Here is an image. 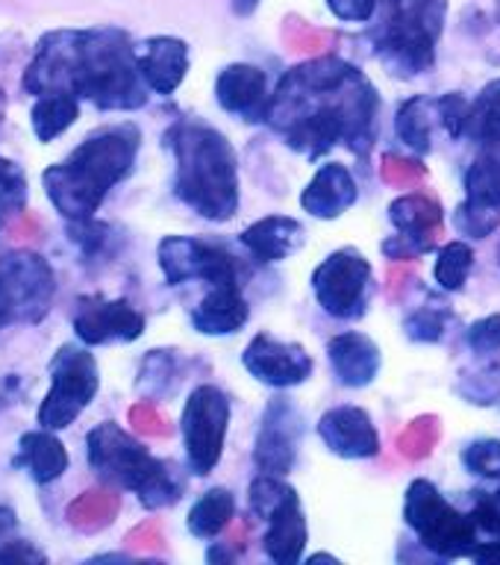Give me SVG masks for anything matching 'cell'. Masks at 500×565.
<instances>
[{"mask_svg":"<svg viewBox=\"0 0 500 565\" xmlns=\"http://www.w3.org/2000/svg\"><path fill=\"white\" fill-rule=\"evenodd\" d=\"M380 106L377 88L353 62L325 53L277 79L265 124L300 157L321 159L348 145L365 159L377 141Z\"/></svg>","mask_w":500,"mask_h":565,"instance_id":"cell-1","label":"cell"},{"mask_svg":"<svg viewBox=\"0 0 500 565\" xmlns=\"http://www.w3.org/2000/svg\"><path fill=\"white\" fill-rule=\"evenodd\" d=\"M30 97L65 92L97 113H139L150 88L136 65V42L121 26H62L44 33L21 74Z\"/></svg>","mask_w":500,"mask_h":565,"instance_id":"cell-2","label":"cell"},{"mask_svg":"<svg viewBox=\"0 0 500 565\" xmlns=\"http://www.w3.org/2000/svg\"><path fill=\"white\" fill-rule=\"evenodd\" d=\"M141 127L113 121L83 136L68 157L42 171L47 203L62 221L97 218L106 198L136 171L141 153Z\"/></svg>","mask_w":500,"mask_h":565,"instance_id":"cell-3","label":"cell"},{"mask_svg":"<svg viewBox=\"0 0 500 565\" xmlns=\"http://www.w3.org/2000/svg\"><path fill=\"white\" fill-rule=\"evenodd\" d=\"M174 159L171 192L185 210L210 224H227L242 206V174L233 141L203 118H177L162 136Z\"/></svg>","mask_w":500,"mask_h":565,"instance_id":"cell-4","label":"cell"},{"mask_svg":"<svg viewBox=\"0 0 500 565\" xmlns=\"http://www.w3.org/2000/svg\"><path fill=\"white\" fill-rule=\"evenodd\" d=\"M86 462L100 483L136 494L150 512L168 510L185 494V475L177 462L157 457L118 422H100L86 433Z\"/></svg>","mask_w":500,"mask_h":565,"instance_id":"cell-5","label":"cell"},{"mask_svg":"<svg viewBox=\"0 0 500 565\" xmlns=\"http://www.w3.org/2000/svg\"><path fill=\"white\" fill-rule=\"evenodd\" d=\"M448 0H380L369 30L374 60L389 77L418 79L436 68Z\"/></svg>","mask_w":500,"mask_h":565,"instance_id":"cell-6","label":"cell"},{"mask_svg":"<svg viewBox=\"0 0 500 565\" xmlns=\"http://www.w3.org/2000/svg\"><path fill=\"white\" fill-rule=\"evenodd\" d=\"M404 524L427 554L439 559H462L480 542L471 510H459L427 477H415L404 492Z\"/></svg>","mask_w":500,"mask_h":565,"instance_id":"cell-7","label":"cell"},{"mask_svg":"<svg viewBox=\"0 0 500 565\" xmlns=\"http://www.w3.org/2000/svg\"><path fill=\"white\" fill-rule=\"evenodd\" d=\"M51 386L35 409V424L44 430H68L100 392V365L92 348L83 342H65L47 362Z\"/></svg>","mask_w":500,"mask_h":565,"instance_id":"cell-8","label":"cell"},{"mask_svg":"<svg viewBox=\"0 0 500 565\" xmlns=\"http://www.w3.org/2000/svg\"><path fill=\"white\" fill-rule=\"evenodd\" d=\"M60 291L51 259L33 247L0 254V330L42 324Z\"/></svg>","mask_w":500,"mask_h":565,"instance_id":"cell-9","label":"cell"},{"mask_svg":"<svg viewBox=\"0 0 500 565\" xmlns=\"http://www.w3.org/2000/svg\"><path fill=\"white\" fill-rule=\"evenodd\" d=\"M233 401L215 383H198L185 395L180 409V439H183L185 471L192 477H210L224 459Z\"/></svg>","mask_w":500,"mask_h":565,"instance_id":"cell-10","label":"cell"},{"mask_svg":"<svg viewBox=\"0 0 500 565\" xmlns=\"http://www.w3.org/2000/svg\"><path fill=\"white\" fill-rule=\"evenodd\" d=\"M309 289L325 316L336 321H360L374 295V265L360 247H336L312 268Z\"/></svg>","mask_w":500,"mask_h":565,"instance_id":"cell-11","label":"cell"},{"mask_svg":"<svg viewBox=\"0 0 500 565\" xmlns=\"http://www.w3.org/2000/svg\"><path fill=\"white\" fill-rule=\"evenodd\" d=\"M157 265L168 286L206 282V286H242V263L224 245L210 238L171 233L157 245Z\"/></svg>","mask_w":500,"mask_h":565,"instance_id":"cell-12","label":"cell"},{"mask_svg":"<svg viewBox=\"0 0 500 565\" xmlns=\"http://www.w3.org/2000/svg\"><path fill=\"white\" fill-rule=\"evenodd\" d=\"M304 436H307V418L300 413V406L286 392L268 397L259 415V427H256L254 450H251L256 471L289 477L298 466Z\"/></svg>","mask_w":500,"mask_h":565,"instance_id":"cell-13","label":"cell"},{"mask_svg":"<svg viewBox=\"0 0 500 565\" xmlns=\"http://www.w3.org/2000/svg\"><path fill=\"white\" fill-rule=\"evenodd\" d=\"M71 330L88 348L132 344L148 330V318L132 300L106 295H79L71 309Z\"/></svg>","mask_w":500,"mask_h":565,"instance_id":"cell-14","label":"cell"},{"mask_svg":"<svg viewBox=\"0 0 500 565\" xmlns=\"http://www.w3.org/2000/svg\"><path fill=\"white\" fill-rule=\"evenodd\" d=\"M242 369L263 386L274 392H291L304 386L316 374V360L300 342L280 339V335L256 333L242 351Z\"/></svg>","mask_w":500,"mask_h":565,"instance_id":"cell-15","label":"cell"},{"mask_svg":"<svg viewBox=\"0 0 500 565\" xmlns=\"http://www.w3.org/2000/svg\"><path fill=\"white\" fill-rule=\"evenodd\" d=\"M316 436L339 459H377L383 439L371 413L357 404H336L316 422Z\"/></svg>","mask_w":500,"mask_h":565,"instance_id":"cell-16","label":"cell"},{"mask_svg":"<svg viewBox=\"0 0 500 565\" xmlns=\"http://www.w3.org/2000/svg\"><path fill=\"white\" fill-rule=\"evenodd\" d=\"M215 104L221 113L233 115L242 124H265L272 88H268V74L256 62H230L215 74L212 86Z\"/></svg>","mask_w":500,"mask_h":565,"instance_id":"cell-17","label":"cell"},{"mask_svg":"<svg viewBox=\"0 0 500 565\" xmlns=\"http://www.w3.org/2000/svg\"><path fill=\"white\" fill-rule=\"evenodd\" d=\"M136 65L150 95L171 97L192 68V47L180 35H148L136 42Z\"/></svg>","mask_w":500,"mask_h":565,"instance_id":"cell-18","label":"cell"},{"mask_svg":"<svg viewBox=\"0 0 500 565\" xmlns=\"http://www.w3.org/2000/svg\"><path fill=\"white\" fill-rule=\"evenodd\" d=\"M360 201V183L344 162L327 159L300 192V210L316 221H339Z\"/></svg>","mask_w":500,"mask_h":565,"instance_id":"cell-19","label":"cell"},{"mask_svg":"<svg viewBox=\"0 0 500 565\" xmlns=\"http://www.w3.org/2000/svg\"><path fill=\"white\" fill-rule=\"evenodd\" d=\"M327 362L339 386L369 388L383 371V348L362 330H344L327 339Z\"/></svg>","mask_w":500,"mask_h":565,"instance_id":"cell-20","label":"cell"},{"mask_svg":"<svg viewBox=\"0 0 500 565\" xmlns=\"http://www.w3.org/2000/svg\"><path fill=\"white\" fill-rule=\"evenodd\" d=\"M236 238L238 245L245 247L256 263L274 265L286 263V259L298 254L300 247L307 245V227L295 215L272 212V215L251 221Z\"/></svg>","mask_w":500,"mask_h":565,"instance_id":"cell-21","label":"cell"},{"mask_svg":"<svg viewBox=\"0 0 500 565\" xmlns=\"http://www.w3.org/2000/svg\"><path fill=\"white\" fill-rule=\"evenodd\" d=\"M251 321V303H247L242 286H210V291L198 300V307L189 312V324L194 333L224 339L238 330H245Z\"/></svg>","mask_w":500,"mask_h":565,"instance_id":"cell-22","label":"cell"},{"mask_svg":"<svg viewBox=\"0 0 500 565\" xmlns=\"http://www.w3.org/2000/svg\"><path fill=\"white\" fill-rule=\"evenodd\" d=\"M12 468L26 471V477L35 486H51L60 477L68 475L71 454L65 448V441L60 439V433L35 427V430H26L18 436Z\"/></svg>","mask_w":500,"mask_h":565,"instance_id":"cell-23","label":"cell"},{"mask_svg":"<svg viewBox=\"0 0 500 565\" xmlns=\"http://www.w3.org/2000/svg\"><path fill=\"white\" fill-rule=\"evenodd\" d=\"M263 524V554L277 565H298L309 542V521L300 494L274 510Z\"/></svg>","mask_w":500,"mask_h":565,"instance_id":"cell-24","label":"cell"},{"mask_svg":"<svg viewBox=\"0 0 500 565\" xmlns=\"http://www.w3.org/2000/svg\"><path fill=\"white\" fill-rule=\"evenodd\" d=\"M83 115V100L65 92H51V95L33 97L30 106V130H33L39 145H53L79 121Z\"/></svg>","mask_w":500,"mask_h":565,"instance_id":"cell-25","label":"cell"},{"mask_svg":"<svg viewBox=\"0 0 500 565\" xmlns=\"http://www.w3.org/2000/svg\"><path fill=\"white\" fill-rule=\"evenodd\" d=\"M238 501L227 486H212L192 503V510L185 515V530L189 536L212 542L230 527V521L236 519Z\"/></svg>","mask_w":500,"mask_h":565,"instance_id":"cell-26","label":"cell"},{"mask_svg":"<svg viewBox=\"0 0 500 565\" xmlns=\"http://www.w3.org/2000/svg\"><path fill=\"white\" fill-rule=\"evenodd\" d=\"M433 124H439L436 97L413 95L395 109V136L404 148L415 153H430L433 150Z\"/></svg>","mask_w":500,"mask_h":565,"instance_id":"cell-27","label":"cell"},{"mask_svg":"<svg viewBox=\"0 0 500 565\" xmlns=\"http://www.w3.org/2000/svg\"><path fill=\"white\" fill-rule=\"evenodd\" d=\"M180 383H183V371H180L177 351L153 348V351L141 356L139 374H136V392L145 401H168Z\"/></svg>","mask_w":500,"mask_h":565,"instance_id":"cell-28","label":"cell"},{"mask_svg":"<svg viewBox=\"0 0 500 565\" xmlns=\"http://www.w3.org/2000/svg\"><path fill=\"white\" fill-rule=\"evenodd\" d=\"M389 221L397 233L436 236L445 221V210L439 206V201H433L427 194H401L389 203Z\"/></svg>","mask_w":500,"mask_h":565,"instance_id":"cell-29","label":"cell"},{"mask_svg":"<svg viewBox=\"0 0 500 565\" xmlns=\"http://www.w3.org/2000/svg\"><path fill=\"white\" fill-rule=\"evenodd\" d=\"M462 189H466V198L500 201V136L477 145L475 159L462 174Z\"/></svg>","mask_w":500,"mask_h":565,"instance_id":"cell-30","label":"cell"},{"mask_svg":"<svg viewBox=\"0 0 500 565\" xmlns=\"http://www.w3.org/2000/svg\"><path fill=\"white\" fill-rule=\"evenodd\" d=\"M475 247L468 238H450L436 250V265H433V280L439 282L442 291H462L475 271Z\"/></svg>","mask_w":500,"mask_h":565,"instance_id":"cell-31","label":"cell"},{"mask_svg":"<svg viewBox=\"0 0 500 565\" xmlns=\"http://www.w3.org/2000/svg\"><path fill=\"white\" fill-rule=\"evenodd\" d=\"M450 224L468 242H483L500 227V201L462 198L457 203V210L450 212Z\"/></svg>","mask_w":500,"mask_h":565,"instance_id":"cell-32","label":"cell"},{"mask_svg":"<svg viewBox=\"0 0 500 565\" xmlns=\"http://www.w3.org/2000/svg\"><path fill=\"white\" fill-rule=\"evenodd\" d=\"M500 136V77L489 79L471 100L468 109V124H466V139L475 145Z\"/></svg>","mask_w":500,"mask_h":565,"instance_id":"cell-33","label":"cell"},{"mask_svg":"<svg viewBox=\"0 0 500 565\" xmlns=\"http://www.w3.org/2000/svg\"><path fill=\"white\" fill-rule=\"evenodd\" d=\"M291 498H298V489L286 480V477L277 475H259L251 480L247 486V507H251V515H254L259 524H263L274 510H280L283 503H289Z\"/></svg>","mask_w":500,"mask_h":565,"instance_id":"cell-34","label":"cell"},{"mask_svg":"<svg viewBox=\"0 0 500 565\" xmlns=\"http://www.w3.org/2000/svg\"><path fill=\"white\" fill-rule=\"evenodd\" d=\"M454 312L445 303H424L415 307L409 316L404 318V333L409 342L418 344H439L448 333V324Z\"/></svg>","mask_w":500,"mask_h":565,"instance_id":"cell-35","label":"cell"},{"mask_svg":"<svg viewBox=\"0 0 500 565\" xmlns=\"http://www.w3.org/2000/svg\"><path fill=\"white\" fill-rule=\"evenodd\" d=\"M26 198H30V185H26L24 168L18 166L15 159L0 157V233L9 221L24 212Z\"/></svg>","mask_w":500,"mask_h":565,"instance_id":"cell-36","label":"cell"},{"mask_svg":"<svg viewBox=\"0 0 500 565\" xmlns=\"http://www.w3.org/2000/svg\"><path fill=\"white\" fill-rule=\"evenodd\" d=\"M71 245H77L83 259H97V256H113V247L118 242L113 224L106 221L88 218V221H65Z\"/></svg>","mask_w":500,"mask_h":565,"instance_id":"cell-37","label":"cell"},{"mask_svg":"<svg viewBox=\"0 0 500 565\" xmlns=\"http://www.w3.org/2000/svg\"><path fill=\"white\" fill-rule=\"evenodd\" d=\"M459 462L471 477L500 483V439L486 436V439L468 441L462 454H459Z\"/></svg>","mask_w":500,"mask_h":565,"instance_id":"cell-38","label":"cell"},{"mask_svg":"<svg viewBox=\"0 0 500 565\" xmlns=\"http://www.w3.org/2000/svg\"><path fill=\"white\" fill-rule=\"evenodd\" d=\"M436 109H439V127L450 136V141L466 139L468 109H471V97L462 92H445L436 97Z\"/></svg>","mask_w":500,"mask_h":565,"instance_id":"cell-39","label":"cell"},{"mask_svg":"<svg viewBox=\"0 0 500 565\" xmlns=\"http://www.w3.org/2000/svg\"><path fill=\"white\" fill-rule=\"evenodd\" d=\"M380 250L392 263H413L418 256H427L439 250V238L436 236H409V233H395L380 242Z\"/></svg>","mask_w":500,"mask_h":565,"instance_id":"cell-40","label":"cell"},{"mask_svg":"<svg viewBox=\"0 0 500 565\" xmlns=\"http://www.w3.org/2000/svg\"><path fill=\"white\" fill-rule=\"evenodd\" d=\"M466 344L477 356L500 353V312H489V316L471 321L466 330Z\"/></svg>","mask_w":500,"mask_h":565,"instance_id":"cell-41","label":"cell"},{"mask_svg":"<svg viewBox=\"0 0 500 565\" xmlns=\"http://www.w3.org/2000/svg\"><path fill=\"white\" fill-rule=\"evenodd\" d=\"M462 383H471V388L457 386L459 395L466 397L468 404H477V406L500 404V374L494 377V369L468 374V377H462Z\"/></svg>","mask_w":500,"mask_h":565,"instance_id":"cell-42","label":"cell"},{"mask_svg":"<svg viewBox=\"0 0 500 565\" xmlns=\"http://www.w3.org/2000/svg\"><path fill=\"white\" fill-rule=\"evenodd\" d=\"M471 501V515H475L480 533L489 539H500V486L494 492H475Z\"/></svg>","mask_w":500,"mask_h":565,"instance_id":"cell-43","label":"cell"},{"mask_svg":"<svg viewBox=\"0 0 500 565\" xmlns=\"http://www.w3.org/2000/svg\"><path fill=\"white\" fill-rule=\"evenodd\" d=\"M325 7L342 24H371L380 0H325Z\"/></svg>","mask_w":500,"mask_h":565,"instance_id":"cell-44","label":"cell"},{"mask_svg":"<svg viewBox=\"0 0 500 565\" xmlns=\"http://www.w3.org/2000/svg\"><path fill=\"white\" fill-rule=\"evenodd\" d=\"M47 563V554L30 539H0V565H39Z\"/></svg>","mask_w":500,"mask_h":565,"instance_id":"cell-45","label":"cell"},{"mask_svg":"<svg viewBox=\"0 0 500 565\" xmlns=\"http://www.w3.org/2000/svg\"><path fill=\"white\" fill-rule=\"evenodd\" d=\"M471 563H480V565H500V539H489V542H477L475 551L468 554Z\"/></svg>","mask_w":500,"mask_h":565,"instance_id":"cell-46","label":"cell"},{"mask_svg":"<svg viewBox=\"0 0 500 565\" xmlns=\"http://www.w3.org/2000/svg\"><path fill=\"white\" fill-rule=\"evenodd\" d=\"M263 0H230V9H233V15L236 18H251L259 9Z\"/></svg>","mask_w":500,"mask_h":565,"instance_id":"cell-47","label":"cell"},{"mask_svg":"<svg viewBox=\"0 0 500 565\" xmlns=\"http://www.w3.org/2000/svg\"><path fill=\"white\" fill-rule=\"evenodd\" d=\"M18 527V515L15 510H9V507H0V539H7V533Z\"/></svg>","mask_w":500,"mask_h":565,"instance_id":"cell-48","label":"cell"},{"mask_svg":"<svg viewBox=\"0 0 500 565\" xmlns=\"http://www.w3.org/2000/svg\"><path fill=\"white\" fill-rule=\"evenodd\" d=\"M307 563L309 565H312V563H333V565H339V563H342V559H339V556H333V554H309Z\"/></svg>","mask_w":500,"mask_h":565,"instance_id":"cell-49","label":"cell"}]
</instances>
